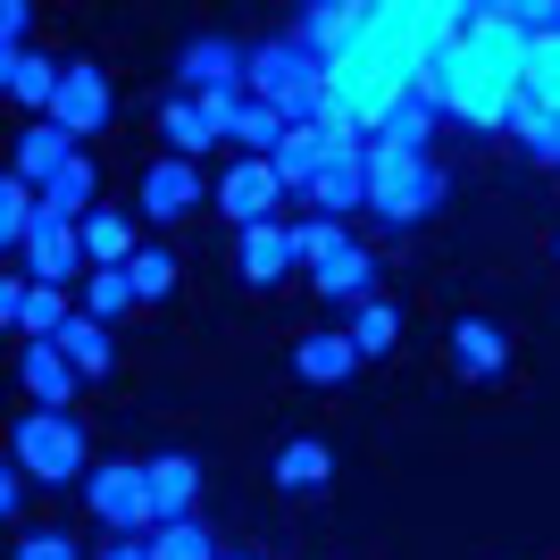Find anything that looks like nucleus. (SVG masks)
I'll return each mask as SVG.
<instances>
[{
  "instance_id": "nucleus-8",
  "label": "nucleus",
  "mask_w": 560,
  "mask_h": 560,
  "mask_svg": "<svg viewBox=\"0 0 560 560\" xmlns=\"http://www.w3.org/2000/svg\"><path fill=\"white\" fill-rule=\"evenodd\" d=\"M277 201H284V185H277V167H268V160H234L226 176H218V210H226L234 234H243V226H268Z\"/></svg>"
},
{
  "instance_id": "nucleus-30",
  "label": "nucleus",
  "mask_w": 560,
  "mask_h": 560,
  "mask_svg": "<svg viewBox=\"0 0 560 560\" xmlns=\"http://www.w3.org/2000/svg\"><path fill=\"white\" fill-rule=\"evenodd\" d=\"M293 243H302V268H310V277H318V268H327L335 252H351L343 218H302V226H293Z\"/></svg>"
},
{
  "instance_id": "nucleus-28",
  "label": "nucleus",
  "mask_w": 560,
  "mask_h": 560,
  "mask_svg": "<svg viewBox=\"0 0 560 560\" xmlns=\"http://www.w3.org/2000/svg\"><path fill=\"white\" fill-rule=\"evenodd\" d=\"M511 135H518V151H536V160H560V109L552 101H518V117H511Z\"/></svg>"
},
{
  "instance_id": "nucleus-34",
  "label": "nucleus",
  "mask_w": 560,
  "mask_h": 560,
  "mask_svg": "<svg viewBox=\"0 0 560 560\" xmlns=\"http://www.w3.org/2000/svg\"><path fill=\"white\" fill-rule=\"evenodd\" d=\"M25 34H34V9L9 0V9H0V50H25Z\"/></svg>"
},
{
  "instance_id": "nucleus-3",
  "label": "nucleus",
  "mask_w": 560,
  "mask_h": 560,
  "mask_svg": "<svg viewBox=\"0 0 560 560\" xmlns=\"http://www.w3.org/2000/svg\"><path fill=\"white\" fill-rule=\"evenodd\" d=\"M84 502H93V518L109 527V536H160V493H151V460H101L93 477H84Z\"/></svg>"
},
{
  "instance_id": "nucleus-32",
  "label": "nucleus",
  "mask_w": 560,
  "mask_h": 560,
  "mask_svg": "<svg viewBox=\"0 0 560 560\" xmlns=\"http://www.w3.org/2000/svg\"><path fill=\"white\" fill-rule=\"evenodd\" d=\"M126 277H135L142 302H167V293H176V252H160V243H151V252H135V268H126Z\"/></svg>"
},
{
  "instance_id": "nucleus-15",
  "label": "nucleus",
  "mask_w": 560,
  "mask_h": 560,
  "mask_svg": "<svg viewBox=\"0 0 560 560\" xmlns=\"http://www.w3.org/2000/svg\"><path fill=\"white\" fill-rule=\"evenodd\" d=\"M327 160H335V135H327V126H293V135L277 142V160H268V167H277L284 192H310L318 176H327Z\"/></svg>"
},
{
  "instance_id": "nucleus-35",
  "label": "nucleus",
  "mask_w": 560,
  "mask_h": 560,
  "mask_svg": "<svg viewBox=\"0 0 560 560\" xmlns=\"http://www.w3.org/2000/svg\"><path fill=\"white\" fill-rule=\"evenodd\" d=\"M0 511H9V518L25 511V468H18V460H9V477H0Z\"/></svg>"
},
{
  "instance_id": "nucleus-7",
  "label": "nucleus",
  "mask_w": 560,
  "mask_h": 560,
  "mask_svg": "<svg viewBox=\"0 0 560 560\" xmlns=\"http://www.w3.org/2000/svg\"><path fill=\"white\" fill-rule=\"evenodd\" d=\"M0 318H9L25 343H59V335H68V318H75V302L59 293V284H25V277H9V284H0Z\"/></svg>"
},
{
  "instance_id": "nucleus-5",
  "label": "nucleus",
  "mask_w": 560,
  "mask_h": 560,
  "mask_svg": "<svg viewBox=\"0 0 560 560\" xmlns=\"http://www.w3.org/2000/svg\"><path fill=\"white\" fill-rule=\"evenodd\" d=\"M176 93L210 101V93H252V50L234 34H192L185 59H176Z\"/></svg>"
},
{
  "instance_id": "nucleus-25",
  "label": "nucleus",
  "mask_w": 560,
  "mask_h": 560,
  "mask_svg": "<svg viewBox=\"0 0 560 560\" xmlns=\"http://www.w3.org/2000/svg\"><path fill=\"white\" fill-rule=\"evenodd\" d=\"M335 477V452L318 444V435H293V444L277 452V486L284 493H310V486H327Z\"/></svg>"
},
{
  "instance_id": "nucleus-20",
  "label": "nucleus",
  "mask_w": 560,
  "mask_h": 560,
  "mask_svg": "<svg viewBox=\"0 0 560 560\" xmlns=\"http://www.w3.org/2000/svg\"><path fill=\"white\" fill-rule=\"evenodd\" d=\"M151 493H160V527L192 518V502H201V460H185V452H160V460H151Z\"/></svg>"
},
{
  "instance_id": "nucleus-17",
  "label": "nucleus",
  "mask_w": 560,
  "mask_h": 560,
  "mask_svg": "<svg viewBox=\"0 0 560 560\" xmlns=\"http://www.w3.org/2000/svg\"><path fill=\"white\" fill-rule=\"evenodd\" d=\"M160 142H167V160H201V151H218V126L192 93H167L160 101Z\"/></svg>"
},
{
  "instance_id": "nucleus-16",
  "label": "nucleus",
  "mask_w": 560,
  "mask_h": 560,
  "mask_svg": "<svg viewBox=\"0 0 560 560\" xmlns=\"http://www.w3.org/2000/svg\"><path fill=\"white\" fill-rule=\"evenodd\" d=\"M59 59H43V50H0V84H9V101L18 109H43L50 117V101H59Z\"/></svg>"
},
{
  "instance_id": "nucleus-14",
  "label": "nucleus",
  "mask_w": 560,
  "mask_h": 560,
  "mask_svg": "<svg viewBox=\"0 0 560 560\" xmlns=\"http://www.w3.org/2000/svg\"><path fill=\"white\" fill-rule=\"evenodd\" d=\"M192 201H201V167H192V160H151V167H142V218H160V226H167V218H185Z\"/></svg>"
},
{
  "instance_id": "nucleus-27",
  "label": "nucleus",
  "mask_w": 560,
  "mask_h": 560,
  "mask_svg": "<svg viewBox=\"0 0 560 560\" xmlns=\"http://www.w3.org/2000/svg\"><path fill=\"white\" fill-rule=\"evenodd\" d=\"M427 135H435V101L410 93V101H394V117H385L369 142H394V151H427Z\"/></svg>"
},
{
  "instance_id": "nucleus-22",
  "label": "nucleus",
  "mask_w": 560,
  "mask_h": 560,
  "mask_svg": "<svg viewBox=\"0 0 560 560\" xmlns=\"http://www.w3.org/2000/svg\"><path fill=\"white\" fill-rule=\"evenodd\" d=\"M43 210H50V218H68V226H84V218L109 210V201H101V176L75 160L68 176H50V185H43Z\"/></svg>"
},
{
  "instance_id": "nucleus-12",
  "label": "nucleus",
  "mask_w": 560,
  "mask_h": 560,
  "mask_svg": "<svg viewBox=\"0 0 560 560\" xmlns=\"http://www.w3.org/2000/svg\"><path fill=\"white\" fill-rule=\"evenodd\" d=\"M75 160H84V151H75L68 126H50V117H25V126H18V176H25V185H50V176H68Z\"/></svg>"
},
{
  "instance_id": "nucleus-2",
  "label": "nucleus",
  "mask_w": 560,
  "mask_h": 560,
  "mask_svg": "<svg viewBox=\"0 0 560 560\" xmlns=\"http://www.w3.org/2000/svg\"><path fill=\"white\" fill-rule=\"evenodd\" d=\"M444 167L427 151H394V142H369V210L385 226H419L427 210H444Z\"/></svg>"
},
{
  "instance_id": "nucleus-13",
  "label": "nucleus",
  "mask_w": 560,
  "mask_h": 560,
  "mask_svg": "<svg viewBox=\"0 0 560 560\" xmlns=\"http://www.w3.org/2000/svg\"><path fill=\"white\" fill-rule=\"evenodd\" d=\"M452 369H460L468 385H493V376L511 369V335L493 327V318H460V327H452Z\"/></svg>"
},
{
  "instance_id": "nucleus-19",
  "label": "nucleus",
  "mask_w": 560,
  "mask_h": 560,
  "mask_svg": "<svg viewBox=\"0 0 560 560\" xmlns=\"http://www.w3.org/2000/svg\"><path fill=\"white\" fill-rule=\"evenodd\" d=\"M360 369V343H351V335H302V343H293V376H302V385H343V376Z\"/></svg>"
},
{
  "instance_id": "nucleus-6",
  "label": "nucleus",
  "mask_w": 560,
  "mask_h": 560,
  "mask_svg": "<svg viewBox=\"0 0 560 560\" xmlns=\"http://www.w3.org/2000/svg\"><path fill=\"white\" fill-rule=\"evenodd\" d=\"M109 117H117V93H109V75H101V59H68L59 101H50V126H68L84 142V135H109Z\"/></svg>"
},
{
  "instance_id": "nucleus-9",
  "label": "nucleus",
  "mask_w": 560,
  "mask_h": 560,
  "mask_svg": "<svg viewBox=\"0 0 560 560\" xmlns=\"http://www.w3.org/2000/svg\"><path fill=\"white\" fill-rule=\"evenodd\" d=\"M25 268H34V284H68L75 268H93L84 259V226H68V218H34V234H25Z\"/></svg>"
},
{
  "instance_id": "nucleus-33",
  "label": "nucleus",
  "mask_w": 560,
  "mask_h": 560,
  "mask_svg": "<svg viewBox=\"0 0 560 560\" xmlns=\"http://www.w3.org/2000/svg\"><path fill=\"white\" fill-rule=\"evenodd\" d=\"M18 560H84V552H75V536H59V527H25Z\"/></svg>"
},
{
  "instance_id": "nucleus-18",
  "label": "nucleus",
  "mask_w": 560,
  "mask_h": 560,
  "mask_svg": "<svg viewBox=\"0 0 560 560\" xmlns=\"http://www.w3.org/2000/svg\"><path fill=\"white\" fill-rule=\"evenodd\" d=\"M360 34H369V9H351V0H318V9H302V43L318 50V59H343Z\"/></svg>"
},
{
  "instance_id": "nucleus-31",
  "label": "nucleus",
  "mask_w": 560,
  "mask_h": 560,
  "mask_svg": "<svg viewBox=\"0 0 560 560\" xmlns=\"http://www.w3.org/2000/svg\"><path fill=\"white\" fill-rule=\"evenodd\" d=\"M151 560H218V544H210V527H201V518H176V527H160V536H151Z\"/></svg>"
},
{
  "instance_id": "nucleus-24",
  "label": "nucleus",
  "mask_w": 560,
  "mask_h": 560,
  "mask_svg": "<svg viewBox=\"0 0 560 560\" xmlns=\"http://www.w3.org/2000/svg\"><path fill=\"white\" fill-rule=\"evenodd\" d=\"M59 351H68L75 369H84V385H101V376L117 369V343H109V327H101V318H84V310H75V318H68V335H59Z\"/></svg>"
},
{
  "instance_id": "nucleus-4",
  "label": "nucleus",
  "mask_w": 560,
  "mask_h": 560,
  "mask_svg": "<svg viewBox=\"0 0 560 560\" xmlns=\"http://www.w3.org/2000/svg\"><path fill=\"white\" fill-rule=\"evenodd\" d=\"M9 444H18V468H25V477H43V486L93 477V468H84V427H75L68 410H25Z\"/></svg>"
},
{
  "instance_id": "nucleus-11",
  "label": "nucleus",
  "mask_w": 560,
  "mask_h": 560,
  "mask_svg": "<svg viewBox=\"0 0 560 560\" xmlns=\"http://www.w3.org/2000/svg\"><path fill=\"white\" fill-rule=\"evenodd\" d=\"M18 385H25V401H34V410H68V401H75V385H84V369H75V360H68L59 343H25Z\"/></svg>"
},
{
  "instance_id": "nucleus-10",
  "label": "nucleus",
  "mask_w": 560,
  "mask_h": 560,
  "mask_svg": "<svg viewBox=\"0 0 560 560\" xmlns=\"http://www.w3.org/2000/svg\"><path fill=\"white\" fill-rule=\"evenodd\" d=\"M234 268H243V284H284L293 268H302V243H293V226H284V218H268V226H243V243H234Z\"/></svg>"
},
{
  "instance_id": "nucleus-1",
  "label": "nucleus",
  "mask_w": 560,
  "mask_h": 560,
  "mask_svg": "<svg viewBox=\"0 0 560 560\" xmlns=\"http://www.w3.org/2000/svg\"><path fill=\"white\" fill-rule=\"evenodd\" d=\"M252 101L284 109L293 126H318V117H327V59H318L302 34L252 43Z\"/></svg>"
},
{
  "instance_id": "nucleus-21",
  "label": "nucleus",
  "mask_w": 560,
  "mask_h": 560,
  "mask_svg": "<svg viewBox=\"0 0 560 560\" xmlns=\"http://www.w3.org/2000/svg\"><path fill=\"white\" fill-rule=\"evenodd\" d=\"M310 284H318L327 302H369V293H376V252H369V243H351V252H335Z\"/></svg>"
},
{
  "instance_id": "nucleus-36",
  "label": "nucleus",
  "mask_w": 560,
  "mask_h": 560,
  "mask_svg": "<svg viewBox=\"0 0 560 560\" xmlns=\"http://www.w3.org/2000/svg\"><path fill=\"white\" fill-rule=\"evenodd\" d=\"M552 167H560V160H552Z\"/></svg>"
},
{
  "instance_id": "nucleus-29",
  "label": "nucleus",
  "mask_w": 560,
  "mask_h": 560,
  "mask_svg": "<svg viewBox=\"0 0 560 560\" xmlns=\"http://www.w3.org/2000/svg\"><path fill=\"white\" fill-rule=\"evenodd\" d=\"M126 310H142L135 277H126V268H93V293H84V318H101V327H117Z\"/></svg>"
},
{
  "instance_id": "nucleus-26",
  "label": "nucleus",
  "mask_w": 560,
  "mask_h": 560,
  "mask_svg": "<svg viewBox=\"0 0 560 560\" xmlns=\"http://www.w3.org/2000/svg\"><path fill=\"white\" fill-rule=\"evenodd\" d=\"M343 335L360 343V360H376V351H394V343H401V310L369 293V302H351V327H343Z\"/></svg>"
},
{
  "instance_id": "nucleus-23",
  "label": "nucleus",
  "mask_w": 560,
  "mask_h": 560,
  "mask_svg": "<svg viewBox=\"0 0 560 560\" xmlns=\"http://www.w3.org/2000/svg\"><path fill=\"white\" fill-rule=\"evenodd\" d=\"M135 226H126V210H93L84 218V259H93V268H135Z\"/></svg>"
}]
</instances>
